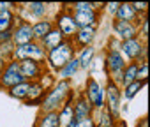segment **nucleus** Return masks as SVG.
I'll return each instance as SVG.
<instances>
[{"instance_id":"obj_15","label":"nucleus","mask_w":150,"mask_h":127,"mask_svg":"<svg viewBox=\"0 0 150 127\" xmlns=\"http://www.w3.org/2000/svg\"><path fill=\"white\" fill-rule=\"evenodd\" d=\"M71 120H74V115H72V104H71V97H67L64 109L58 113V127H67V125L71 123Z\"/></svg>"},{"instance_id":"obj_19","label":"nucleus","mask_w":150,"mask_h":127,"mask_svg":"<svg viewBox=\"0 0 150 127\" xmlns=\"http://www.w3.org/2000/svg\"><path fill=\"white\" fill-rule=\"evenodd\" d=\"M30 85H32V83L23 81V83H20V85L9 88V90H11V95L16 97V99H27V97H28V92H30Z\"/></svg>"},{"instance_id":"obj_14","label":"nucleus","mask_w":150,"mask_h":127,"mask_svg":"<svg viewBox=\"0 0 150 127\" xmlns=\"http://www.w3.org/2000/svg\"><path fill=\"white\" fill-rule=\"evenodd\" d=\"M122 49H124V55H125L127 58H136V56H139V55H141V44H139L136 39L124 41Z\"/></svg>"},{"instance_id":"obj_1","label":"nucleus","mask_w":150,"mask_h":127,"mask_svg":"<svg viewBox=\"0 0 150 127\" xmlns=\"http://www.w3.org/2000/svg\"><path fill=\"white\" fill-rule=\"evenodd\" d=\"M67 92H69V81H60L58 83V87H55L48 95H46V99H44V102H42V108H44V111H55V108H58V104L64 101V97L67 95Z\"/></svg>"},{"instance_id":"obj_28","label":"nucleus","mask_w":150,"mask_h":127,"mask_svg":"<svg viewBox=\"0 0 150 127\" xmlns=\"http://www.w3.org/2000/svg\"><path fill=\"white\" fill-rule=\"evenodd\" d=\"M146 73H148V66H146V62H143L141 66L138 67V71H136V81H145V78H146Z\"/></svg>"},{"instance_id":"obj_25","label":"nucleus","mask_w":150,"mask_h":127,"mask_svg":"<svg viewBox=\"0 0 150 127\" xmlns=\"http://www.w3.org/2000/svg\"><path fill=\"white\" fill-rule=\"evenodd\" d=\"M11 23H13V14L9 11L0 13V32H7Z\"/></svg>"},{"instance_id":"obj_3","label":"nucleus","mask_w":150,"mask_h":127,"mask_svg":"<svg viewBox=\"0 0 150 127\" xmlns=\"http://www.w3.org/2000/svg\"><path fill=\"white\" fill-rule=\"evenodd\" d=\"M85 97L94 108H103L104 106V90L94 78H90L87 81V95Z\"/></svg>"},{"instance_id":"obj_39","label":"nucleus","mask_w":150,"mask_h":127,"mask_svg":"<svg viewBox=\"0 0 150 127\" xmlns=\"http://www.w3.org/2000/svg\"><path fill=\"white\" fill-rule=\"evenodd\" d=\"M118 127H125V123H124V122H120V123H118Z\"/></svg>"},{"instance_id":"obj_27","label":"nucleus","mask_w":150,"mask_h":127,"mask_svg":"<svg viewBox=\"0 0 150 127\" xmlns=\"http://www.w3.org/2000/svg\"><path fill=\"white\" fill-rule=\"evenodd\" d=\"M28 7H30V11H32L35 16H42V14L46 13V4H41V2H32Z\"/></svg>"},{"instance_id":"obj_24","label":"nucleus","mask_w":150,"mask_h":127,"mask_svg":"<svg viewBox=\"0 0 150 127\" xmlns=\"http://www.w3.org/2000/svg\"><path fill=\"white\" fill-rule=\"evenodd\" d=\"M92 56H94V48H85V51L81 53V56L78 58V62H80V67H83V69H87L88 66H90V62H92Z\"/></svg>"},{"instance_id":"obj_29","label":"nucleus","mask_w":150,"mask_h":127,"mask_svg":"<svg viewBox=\"0 0 150 127\" xmlns=\"http://www.w3.org/2000/svg\"><path fill=\"white\" fill-rule=\"evenodd\" d=\"M74 9L76 11H94V4L90 2H78V4H74Z\"/></svg>"},{"instance_id":"obj_20","label":"nucleus","mask_w":150,"mask_h":127,"mask_svg":"<svg viewBox=\"0 0 150 127\" xmlns=\"http://www.w3.org/2000/svg\"><path fill=\"white\" fill-rule=\"evenodd\" d=\"M78 69H80V62H78V58H72V60H69L65 66L62 67L60 74H62L64 78H71L72 74H76Z\"/></svg>"},{"instance_id":"obj_13","label":"nucleus","mask_w":150,"mask_h":127,"mask_svg":"<svg viewBox=\"0 0 150 127\" xmlns=\"http://www.w3.org/2000/svg\"><path fill=\"white\" fill-rule=\"evenodd\" d=\"M74 21H76V25L81 27V28L94 27L96 25V13L94 11H76Z\"/></svg>"},{"instance_id":"obj_12","label":"nucleus","mask_w":150,"mask_h":127,"mask_svg":"<svg viewBox=\"0 0 150 127\" xmlns=\"http://www.w3.org/2000/svg\"><path fill=\"white\" fill-rule=\"evenodd\" d=\"M113 27H115V32L124 39V41H129V39H134V34H136V28H134V25L132 23H129V21H115L113 23Z\"/></svg>"},{"instance_id":"obj_26","label":"nucleus","mask_w":150,"mask_h":127,"mask_svg":"<svg viewBox=\"0 0 150 127\" xmlns=\"http://www.w3.org/2000/svg\"><path fill=\"white\" fill-rule=\"evenodd\" d=\"M143 85H145V81H143V83H141V81H132L131 85H127V87H125V94H124L125 99H132Z\"/></svg>"},{"instance_id":"obj_18","label":"nucleus","mask_w":150,"mask_h":127,"mask_svg":"<svg viewBox=\"0 0 150 127\" xmlns=\"http://www.w3.org/2000/svg\"><path fill=\"white\" fill-rule=\"evenodd\" d=\"M134 9L131 7V4H120V7H118V11H117V18L120 20V21H129L131 23V20L134 18Z\"/></svg>"},{"instance_id":"obj_22","label":"nucleus","mask_w":150,"mask_h":127,"mask_svg":"<svg viewBox=\"0 0 150 127\" xmlns=\"http://www.w3.org/2000/svg\"><path fill=\"white\" fill-rule=\"evenodd\" d=\"M94 27H87V28H81L80 32H78V42L80 44H90L92 41H94Z\"/></svg>"},{"instance_id":"obj_35","label":"nucleus","mask_w":150,"mask_h":127,"mask_svg":"<svg viewBox=\"0 0 150 127\" xmlns=\"http://www.w3.org/2000/svg\"><path fill=\"white\" fill-rule=\"evenodd\" d=\"M13 4H7V2H4V4H0V13H6V11H9V7H11Z\"/></svg>"},{"instance_id":"obj_2","label":"nucleus","mask_w":150,"mask_h":127,"mask_svg":"<svg viewBox=\"0 0 150 127\" xmlns=\"http://www.w3.org/2000/svg\"><path fill=\"white\" fill-rule=\"evenodd\" d=\"M71 58H72V48L69 42H62L50 51V62L57 69H62Z\"/></svg>"},{"instance_id":"obj_17","label":"nucleus","mask_w":150,"mask_h":127,"mask_svg":"<svg viewBox=\"0 0 150 127\" xmlns=\"http://www.w3.org/2000/svg\"><path fill=\"white\" fill-rule=\"evenodd\" d=\"M51 30H53L51 21H37V23L32 27V34H34V37H37V39L46 37Z\"/></svg>"},{"instance_id":"obj_7","label":"nucleus","mask_w":150,"mask_h":127,"mask_svg":"<svg viewBox=\"0 0 150 127\" xmlns=\"http://www.w3.org/2000/svg\"><path fill=\"white\" fill-rule=\"evenodd\" d=\"M124 67H125V64H124L122 55H120L117 49H111V51L108 53V69H110V73H111L113 76H117L115 80H120V74H122Z\"/></svg>"},{"instance_id":"obj_16","label":"nucleus","mask_w":150,"mask_h":127,"mask_svg":"<svg viewBox=\"0 0 150 127\" xmlns=\"http://www.w3.org/2000/svg\"><path fill=\"white\" fill-rule=\"evenodd\" d=\"M64 42V35L60 34V30H51L46 37H42V44H44V48H48L50 51L53 49V48H57L58 44H62Z\"/></svg>"},{"instance_id":"obj_4","label":"nucleus","mask_w":150,"mask_h":127,"mask_svg":"<svg viewBox=\"0 0 150 127\" xmlns=\"http://www.w3.org/2000/svg\"><path fill=\"white\" fill-rule=\"evenodd\" d=\"M23 80H25V78L21 76V73H20V69H18V64H16V62H11L9 67L4 71L2 78H0V83H2V87L13 88V87L20 85V83H23Z\"/></svg>"},{"instance_id":"obj_9","label":"nucleus","mask_w":150,"mask_h":127,"mask_svg":"<svg viewBox=\"0 0 150 127\" xmlns=\"http://www.w3.org/2000/svg\"><path fill=\"white\" fill-rule=\"evenodd\" d=\"M90 102L87 101V97L85 95H81L78 101H76V104L72 106V115H74V120L76 122H81V120H85V118H88V115H90Z\"/></svg>"},{"instance_id":"obj_6","label":"nucleus","mask_w":150,"mask_h":127,"mask_svg":"<svg viewBox=\"0 0 150 127\" xmlns=\"http://www.w3.org/2000/svg\"><path fill=\"white\" fill-rule=\"evenodd\" d=\"M106 97H108L110 115L118 116V109H120V92H118V87L113 81H110V85L106 88Z\"/></svg>"},{"instance_id":"obj_5","label":"nucleus","mask_w":150,"mask_h":127,"mask_svg":"<svg viewBox=\"0 0 150 127\" xmlns=\"http://www.w3.org/2000/svg\"><path fill=\"white\" fill-rule=\"evenodd\" d=\"M14 55L20 60H41V58H44L42 48L37 46V44H34V42H28L25 46H18V49H16Z\"/></svg>"},{"instance_id":"obj_33","label":"nucleus","mask_w":150,"mask_h":127,"mask_svg":"<svg viewBox=\"0 0 150 127\" xmlns=\"http://www.w3.org/2000/svg\"><path fill=\"white\" fill-rule=\"evenodd\" d=\"M76 127H94V122H92L90 118H85V120L78 122V123H76Z\"/></svg>"},{"instance_id":"obj_30","label":"nucleus","mask_w":150,"mask_h":127,"mask_svg":"<svg viewBox=\"0 0 150 127\" xmlns=\"http://www.w3.org/2000/svg\"><path fill=\"white\" fill-rule=\"evenodd\" d=\"M101 127H113V122H111V115L108 111L103 113V122H101Z\"/></svg>"},{"instance_id":"obj_11","label":"nucleus","mask_w":150,"mask_h":127,"mask_svg":"<svg viewBox=\"0 0 150 127\" xmlns=\"http://www.w3.org/2000/svg\"><path fill=\"white\" fill-rule=\"evenodd\" d=\"M18 69H20L23 78H35L41 73L39 64L35 60H20L18 62Z\"/></svg>"},{"instance_id":"obj_31","label":"nucleus","mask_w":150,"mask_h":127,"mask_svg":"<svg viewBox=\"0 0 150 127\" xmlns=\"http://www.w3.org/2000/svg\"><path fill=\"white\" fill-rule=\"evenodd\" d=\"M131 7L134 9V11H146V7H148V4L146 2H136V4H131Z\"/></svg>"},{"instance_id":"obj_21","label":"nucleus","mask_w":150,"mask_h":127,"mask_svg":"<svg viewBox=\"0 0 150 127\" xmlns=\"http://www.w3.org/2000/svg\"><path fill=\"white\" fill-rule=\"evenodd\" d=\"M37 127H58V113L57 111H50L41 118V123Z\"/></svg>"},{"instance_id":"obj_8","label":"nucleus","mask_w":150,"mask_h":127,"mask_svg":"<svg viewBox=\"0 0 150 127\" xmlns=\"http://www.w3.org/2000/svg\"><path fill=\"white\" fill-rule=\"evenodd\" d=\"M58 30L64 37H71L78 32V25L74 21L72 14H60L58 16Z\"/></svg>"},{"instance_id":"obj_23","label":"nucleus","mask_w":150,"mask_h":127,"mask_svg":"<svg viewBox=\"0 0 150 127\" xmlns=\"http://www.w3.org/2000/svg\"><path fill=\"white\" fill-rule=\"evenodd\" d=\"M136 71H138V66L136 64H131V66L124 71V76L120 78L122 80V83L127 87V85H131L132 81H136Z\"/></svg>"},{"instance_id":"obj_34","label":"nucleus","mask_w":150,"mask_h":127,"mask_svg":"<svg viewBox=\"0 0 150 127\" xmlns=\"http://www.w3.org/2000/svg\"><path fill=\"white\" fill-rule=\"evenodd\" d=\"M108 7H110V13H111V14H117L120 4H118V2H115V4H108Z\"/></svg>"},{"instance_id":"obj_38","label":"nucleus","mask_w":150,"mask_h":127,"mask_svg":"<svg viewBox=\"0 0 150 127\" xmlns=\"http://www.w3.org/2000/svg\"><path fill=\"white\" fill-rule=\"evenodd\" d=\"M76 123H78V122H76V120H71V123H69V125H67V127H76Z\"/></svg>"},{"instance_id":"obj_37","label":"nucleus","mask_w":150,"mask_h":127,"mask_svg":"<svg viewBox=\"0 0 150 127\" xmlns=\"http://www.w3.org/2000/svg\"><path fill=\"white\" fill-rule=\"evenodd\" d=\"M138 127H148V123H146V118H143V122H139V125Z\"/></svg>"},{"instance_id":"obj_36","label":"nucleus","mask_w":150,"mask_h":127,"mask_svg":"<svg viewBox=\"0 0 150 127\" xmlns=\"http://www.w3.org/2000/svg\"><path fill=\"white\" fill-rule=\"evenodd\" d=\"M141 32H143V35H146V32H148V21L143 23V30H141Z\"/></svg>"},{"instance_id":"obj_40","label":"nucleus","mask_w":150,"mask_h":127,"mask_svg":"<svg viewBox=\"0 0 150 127\" xmlns=\"http://www.w3.org/2000/svg\"><path fill=\"white\" fill-rule=\"evenodd\" d=\"M35 127H37V125H35Z\"/></svg>"},{"instance_id":"obj_10","label":"nucleus","mask_w":150,"mask_h":127,"mask_svg":"<svg viewBox=\"0 0 150 127\" xmlns=\"http://www.w3.org/2000/svg\"><path fill=\"white\" fill-rule=\"evenodd\" d=\"M34 39V34H32V27L28 23H23L14 34H13V41L18 44V46H25L28 42H32Z\"/></svg>"},{"instance_id":"obj_32","label":"nucleus","mask_w":150,"mask_h":127,"mask_svg":"<svg viewBox=\"0 0 150 127\" xmlns=\"http://www.w3.org/2000/svg\"><path fill=\"white\" fill-rule=\"evenodd\" d=\"M11 39H13V34L9 30L7 32H0V42H2V44L7 42V41H11Z\"/></svg>"}]
</instances>
